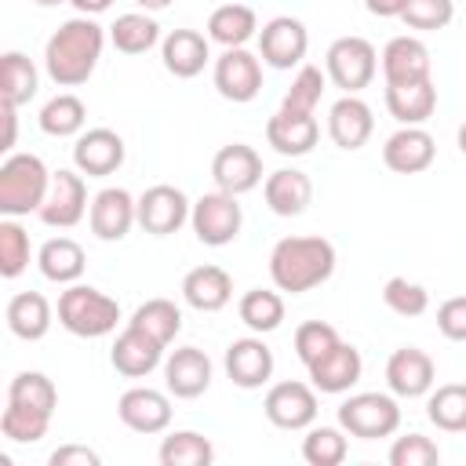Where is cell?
<instances>
[{"instance_id":"obj_52","label":"cell","mask_w":466,"mask_h":466,"mask_svg":"<svg viewBox=\"0 0 466 466\" xmlns=\"http://www.w3.org/2000/svg\"><path fill=\"white\" fill-rule=\"evenodd\" d=\"M364 4H368V11L379 15V18H400V11L408 7V0H364Z\"/></svg>"},{"instance_id":"obj_7","label":"cell","mask_w":466,"mask_h":466,"mask_svg":"<svg viewBox=\"0 0 466 466\" xmlns=\"http://www.w3.org/2000/svg\"><path fill=\"white\" fill-rule=\"evenodd\" d=\"M375 69H379L375 47L364 36H339L328 47V76L346 95H357L360 87H368L371 76H375Z\"/></svg>"},{"instance_id":"obj_35","label":"cell","mask_w":466,"mask_h":466,"mask_svg":"<svg viewBox=\"0 0 466 466\" xmlns=\"http://www.w3.org/2000/svg\"><path fill=\"white\" fill-rule=\"evenodd\" d=\"M109 36H113V47H116V51H124V55H146V51L157 44L160 25H157L149 15L127 11V15H120V18L113 22Z\"/></svg>"},{"instance_id":"obj_15","label":"cell","mask_w":466,"mask_h":466,"mask_svg":"<svg viewBox=\"0 0 466 466\" xmlns=\"http://www.w3.org/2000/svg\"><path fill=\"white\" fill-rule=\"evenodd\" d=\"M73 160L87 178H102L113 175L124 164V138L109 127H91L76 138L73 146Z\"/></svg>"},{"instance_id":"obj_30","label":"cell","mask_w":466,"mask_h":466,"mask_svg":"<svg viewBox=\"0 0 466 466\" xmlns=\"http://www.w3.org/2000/svg\"><path fill=\"white\" fill-rule=\"evenodd\" d=\"M7 328L25 339V342H36L47 335L51 328V306L40 291H18L11 302H7Z\"/></svg>"},{"instance_id":"obj_22","label":"cell","mask_w":466,"mask_h":466,"mask_svg":"<svg viewBox=\"0 0 466 466\" xmlns=\"http://www.w3.org/2000/svg\"><path fill=\"white\" fill-rule=\"evenodd\" d=\"M164 382H167V390H171L175 397H182V400L200 397V393L211 386V360H208V353L197 350V346L175 350V353L167 357V364H164Z\"/></svg>"},{"instance_id":"obj_24","label":"cell","mask_w":466,"mask_h":466,"mask_svg":"<svg viewBox=\"0 0 466 466\" xmlns=\"http://www.w3.org/2000/svg\"><path fill=\"white\" fill-rule=\"evenodd\" d=\"M266 138L277 153L284 157H302L317 146L320 138V124L313 113H288V109H277L266 124Z\"/></svg>"},{"instance_id":"obj_3","label":"cell","mask_w":466,"mask_h":466,"mask_svg":"<svg viewBox=\"0 0 466 466\" xmlns=\"http://www.w3.org/2000/svg\"><path fill=\"white\" fill-rule=\"evenodd\" d=\"M51 189V171L33 153H15L0 164V215L40 211Z\"/></svg>"},{"instance_id":"obj_6","label":"cell","mask_w":466,"mask_h":466,"mask_svg":"<svg viewBox=\"0 0 466 466\" xmlns=\"http://www.w3.org/2000/svg\"><path fill=\"white\" fill-rule=\"evenodd\" d=\"M189 218H193V233H197V240L208 244V248H222V244H229V240L240 233V222H244L237 197L226 193V189H218V193H204V197L193 204Z\"/></svg>"},{"instance_id":"obj_11","label":"cell","mask_w":466,"mask_h":466,"mask_svg":"<svg viewBox=\"0 0 466 466\" xmlns=\"http://www.w3.org/2000/svg\"><path fill=\"white\" fill-rule=\"evenodd\" d=\"M211 178H215L218 189L240 197V193H248V189H255L262 182V157L244 142H229V146H222L215 153Z\"/></svg>"},{"instance_id":"obj_21","label":"cell","mask_w":466,"mask_h":466,"mask_svg":"<svg viewBox=\"0 0 466 466\" xmlns=\"http://www.w3.org/2000/svg\"><path fill=\"white\" fill-rule=\"evenodd\" d=\"M386 382L397 397H422L433 386V360L419 346H400L386 360Z\"/></svg>"},{"instance_id":"obj_26","label":"cell","mask_w":466,"mask_h":466,"mask_svg":"<svg viewBox=\"0 0 466 466\" xmlns=\"http://www.w3.org/2000/svg\"><path fill=\"white\" fill-rule=\"evenodd\" d=\"M262 193H266V204H269L273 215L291 218V215H302V211L309 208V200H313V182H309L306 171L280 167V171L266 175Z\"/></svg>"},{"instance_id":"obj_47","label":"cell","mask_w":466,"mask_h":466,"mask_svg":"<svg viewBox=\"0 0 466 466\" xmlns=\"http://www.w3.org/2000/svg\"><path fill=\"white\" fill-rule=\"evenodd\" d=\"M451 18H455V0H408V7L400 11V22L422 33L444 29Z\"/></svg>"},{"instance_id":"obj_23","label":"cell","mask_w":466,"mask_h":466,"mask_svg":"<svg viewBox=\"0 0 466 466\" xmlns=\"http://www.w3.org/2000/svg\"><path fill=\"white\" fill-rule=\"evenodd\" d=\"M371 131H375V116H371L368 102H360L357 95H346V98H339L331 106V113H328V135H331V142L339 149H350V153L360 149L371 138Z\"/></svg>"},{"instance_id":"obj_34","label":"cell","mask_w":466,"mask_h":466,"mask_svg":"<svg viewBox=\"0 0 466 466\" xmlns=\"http://www.w3.org/2000/svg\"><path fill=\"white\" fill-rule=\"evenodd\" d=\"M430 422L444 433H462L466 430V382H444L430 393Z\"/></svg>"},{"instance_id":"obj_20","label":"cell","mask_w":466,"mask_h":466,"mask_svg":"<svg viewBox=\"0 0 466 466\" xmlns=\"http://www.w3.org/2000/svg\"><path fill=\"white\" fill-rule=\"evenodd\" d=\"M226 375L240 390H258L273 375V353L262 339H237L226 350Z\"/></svg>"},{"instance_id":"obj_31","label":"cell","mask_w":466,"mask_h":466,"mask_svg":"<svg viewBox=\"0 0 466 466\" xmlns=\"http://www.w3.org/2000/svg\"><path fill=\"white\" fill-rule=\"evenodd\" d=\"M258 29V18L248 4H222L208 18V36L222 47H244Z\"/></svg>"},{"instance_id":"obj_29","label":"cell","mask_w":466,"mask_h":466,"mask_svg":"<svg viewBox=\"0 0 466 466\" xmlns=\"http://www.w3.org/2000/svg\"><path fill=\"white\" fill-rule=\"evenodd\" d=\"M160 55H164V69L167 73H175L178 80H189L208 62V40L197 29H171L164 47H160Z\"/></svg>"},{"instance_id":"obj_53","label":"cell","mask_w":466,"mask_h":466,"mask_svg":"<svg viewBox=\"0 0 466 466\" xmlns=\"http://www.w3.org/2000/svg\"><path fill=\"white\" fill-rule=\"evenodd\" d=\"M69 4H73L80 15H98V11H106L113 0H69Z\"/></svg>"},{"instance_id":"obj_33","label":"cell","mask_w":466,"mask_h":466,"mask_svg":"<svg viewBox=\"0 0 466 466\" xmlns=\"http://www.w3.org/2000/svg\"><path fill=\"white\" fill-rule=\"evenodd\" d=\"M36 95V66L22 51L0 55V98L11 106H25Z\"/></svg>"},{"instance_id":"obj_55","label":"cell","mask_w":466,"mask_h":466,"mask_svg":"<svg viewBox=\"0 0 466 466\" xmlns=\"http://www.w3.org/2000/svg\"><path fill=\"white\" fill-rule=\"evenodd\" d=\"M40 7H58V4H69V0H36Z\"/></svg>"},{"instance_id":"obj_8","label":"cell","mask_w":466,"mask_h":466,"mask_svg":"<svg viewBox=\"0 0 466 466\" xmlns=\"http://www.w3.org/2000/svg\"><path fill=\"white\" fill-rule=\"evenodd\" d=\"M306 47H309V33L299 18L291 15H277L262 25L258 33V55L262 62H269L273 69H291L306 58Z\"/></svg>"},{"instance_id":"obj_19","label":"cell","mask_w":466,"mask_h":466,"mask_svg":"<svg viewBox=\"0 0 466 466\" xmlns=\"http://www.w3.org/2000/svg\"><path fill=\"white\" fill-rule=\"evenodd\" d=\"M160 353H164V342H157L149 331L127 324V328L116 335L109 360H113V368H116L120 375L142 379V375H149V371L160 364Z\"/></svg>"},{"instance_id":"obj_17","label":"cell","mask_w":466,"mask_h":466,"mask_svg":"<svg viewBox=\"0 0 466 466\" xmlns=\"http://www.w3.org/2000/svg\"><path fill=\"white\" fill-rule=\"evenodd\" d=\"M116 415L135 433H160L171 422V400L160 390L135 386L116 400Z\"/></svg>"},{"instance_id":"obj_46","label":"cell","mask_w":466,"mask_h":466,"mask_svg":"<svg viewBox=\"0 0 466 466\" xmlns=\"http://www.w3.org/2000/svg\"><path fill=\"white\" fill-rule=\"evenodd\" d=\"M342 339H339V331L328 324V320H306V324H299V331H295V353H299V360L302 364H313V360H320L328 350H335Z\"/></svg>"},{"instance_id":"obj_54","label":"cell","mask_w":466,"mask_h":466,"mask_svg":"<svg viewBox=\"0 0 466 466\" xmlns=\"http://www.w3.org/2000/svg\"><path fill=\"white\" fill-rule=\"evenodd\" d=\"M138 4H142L146 11H164V7L171 4V0H138Z\"/></svg>"},{"instance_id":"obj_36","label":"cell","mask_w":466,"mask_h":466,"mask_svg":"<svg viewBox=\"0 0 466 466\" xmlns=\"http://www.w3.org/2000/svg\"><path fill=\"white\" fill-rule=\"evenodd\" d=\"M237 313H240V320H244L251 331L266 335V331L280 328V320H284V299H280L277 291L251 288V291H244V299H240Z\"/></svg>"},{"instance_id":"obj_32","label":"cell","mask_w":466,"mask_h":466,"mask_svg":"<svg viewBox=\"0 0 466 466\" xmlns=\"http://www.w3.org/2000/svg\"><path fill=\"white\" fill-rule=\"evenodd\" d=\"M84 262H87L84 248L76 240H69V237H55V240H47L40 248V273L47 280H55V284L76 280L84 273Z\"/></svg>"},{"instance_id":"obj_45","label":"cell","mask_w":466,"mask_h":466,"mask_svg":"<svg viewBox=\"0 0 466 466\" xmlns=\"http://www.w3.org/2000/svg\"><path fill=\"white\" fill-rule=\"evenodd\" d=\"M320 95H324V73L317 66H302L299 76L291 80L280 109H288V113H313L317 102H320Z\"/></svg>"},{"instance_id":"obj_1","label":"cell","mask_w":466,"mask_h":466,"mask_svg":"<svg viewBox=\"0 0 466 466\" xmlns=\"http://www.w3.org/2000/svg\"><path fill=\"white\" fill-rule=\"evenodd\" d=\"M98 55H102V25H95L87 15H80V18L62 22L51 33L44 62L58 87H76L95 73Z\"/></svg>"},{"instance_id":"obj_37","label":"cell","mask_w":466,"mask_h":466,"mask_svg":"<svg viewBox=\"0 0 466 466\" xmlns=\"http://www.w3.org/2000/svg\"><path fill=\"white\" fill-rule=\"evenodd\" d=\"M47 426H51V411L29 408V404H15V400H7V408L0 415V433L7 441H18V444L40 441L47 433Z\"/></svg>"},{"instance_id":"obj_28","label":"cell","mask_w":466,"mask_h":466,"mask_svg":"<svg viewBox=\"0 0 466 466\" xmlns=\"http://www.w3.org/2000/svg\"><path fill=\"white\" fill-rule=\"evenodd\" d=\"M386 109L393 120L408 124H422L433 116L437 109V87L433 80H411V84H386Z\"/></svg>"},{"instance_id":"obj_4","label":"cell","mask_w":466,"mask_h":466,"mask_svg":"<svg viewBox=\"0 0 466 466\" xmlns=\"http://www.w3.org/2000/svg\"><path fill=\"white\" fill-rule=\"evenodd\" d=\"M116 320H120L116 299H109L106 291H98L91 284H73L58 299V324L69 335L98 339V335H109L116 328Z\"/></svg>"},{"instance_id":"obj_2","label":"cell","mask_w":466,"mask_h":466,"mask_svg":"<svg viewBox=\"0 0 466 466\" xmlns=\"http://www.w3.org/2000/svg\"><path fill=\"white\" fill-rule=\"evenodd\" d=\"M335 273V248L324 237H284L269 255V277L280 291L302 295Z\"/></svg>"},{"instance_id":"obj_39","label":"cell","mask_w":466,"mask_h":466,"mask_svg":"<svg viewBox=\"0 0 466 466\" xmlns=\"http://www.w3.org/2000/svg\"><path fill=\"white\" fill-rule=\"evenodd\" d=\"M211 459H215L211 441L200 437V433H193V430L171 433L160 444V462L164 466H211Z\"/></svg>"},{"instance_id":"obj_49","label":"cell","mask_w":466,"mask_h":466,"mask_svg":"<svg viewBox=\"0 0 466 466\" xmlns=\"http://www.w3.org/2000/svg\"><path fill=\"white\" fill-rule=\"evenodd\" d=\"M437 328L444 339L451 342H466V295H455V299H444L441 309H437Z\"/></svg>"},{"instance_id":"obj_56","label":"cell","mask_w":466,"mask_h":466,"mask_svg":"<svg viewBox=\"0 0 466 466\" xmlns=\"http://www.w3.org/2000/svg\"><path fill=\"white\" fill-rule=\"evenodd\" d=\"M459 149H462V153H466V124H462V127H459Z\"/></svg>"},{"instance_id":"obj_38","label":"cell","mask_w":466,"mask_h":466,"mask_svg":"<svg viewBox=\"0 0 466 466\" xmlns=\"http://www.w3.org/2000/svg\"><path fill=\"white\" fill-rule=\"evenodd\" d=\"M127 324L149 331L157 342L167 346V342L178 335V328H182V313H178V306H175L171 299H149V302H142V306L135 309V317H131Z\"/></svg>"},{"instance_id":"obj_12","label":"cell","mask_w":466,"mask_h":466,"mask_svg":"<svg viewBox=\"0 0 466 466\" xmlns=\"http://www.w3.org/2000/svg\"><path fill=\"white\" fill-rule=\"evenodd\" d=\"M215 87L229 102H251L262 87V66L244 47H226V55L215 62Z\"/></svg>"},{"instance_id":"obj_41","label":"cell","mask_w":466,"mask_h":466,"mask_svg":"<svg viewBox=\"0 0 466 466\" xmlns=\"http://www.w3.org/2000/svg\"><path fill=\"white\" fill-rule=\"evenodd\" d=\"M7 400L15 404H29V408H44V411H55L58 404V390L55 382L44 375V371H18L7 386Z\"/></svg>"},{"instance_id":"obj_40","label":"cell","mask_w":466,"mask_h":466,"mask_svg":"<svg viewBox=\"0 0 466 466\" xmlns=\"http://www.w3.org/2000/svg\"><path fill=\"white\" fill-rule=\"evenodd\" d=\"M84 120H87V106L76 98V95H55L47 106H44V113H40V127L47 131V135H55V138H69V135H76L80 127H84Z\"/></svg>"},{"instance_id":"obj_50","label":"cell","mask_w":466,"mask_h":466,"mask_svg":"<svg viewBox=\"0 0 466 466\" xmlns=\"http://www.w3.org/2000/svg\"><path fill=\"white\" fill-rule=\"evenodd\" d=\"M47 462H51V466H102L98 451L80 448V444H66V448H58V451H51Z\"/></svg>"},{"instance_id":"obj_16","label":"cell","mask_w":466,"mask_h":466,"mask_svg":"<svg viewBox=\"0 0 466 466\" xmlns=\"http://www.w3.org/2000/svg\"><path fill=\"white\" fill-rule=\"evenodd\" d=\"M306 371H309L313 390H320V393H346V390L360 379L364 360H360V350H357V346L339 342V346L328 350L320 360L306 364Z\"/></svg>"},{"instance_id":"obj_51","label":"cell","mask_w":466,"mask_h":466,"mask_svg":"<svg viewBox=\"0 0 466 466\" xmlns=\"http://www.w3.org/2000/svg\"><path fill=\"white\" fill-rule=\"evenodd\" d=\"M15 109H18V106H11V102L0 98V149H4V153L15 146V131H18V116H15Z\"/></svg>"},{"instance_id":"obj_13","label":"cell","mask_w":466,"mask_h":466,"mask_svg":"<svg viewBox=\"0 0 466 466\" xmlns=\"http://www.w3.org/2000/svg\"><path fill=\"white\" fill-rule=\"evenodd\" d=\"M433 157H437V142H433V135L422 131L419 124L400 127V131L390 135L386 146H382V164H386L390 171H397V175H419V171H426V167L433 164Z\"/></svg>"},{"instance_id":"obj_14","label":"cell","mask_w":466,"mask_h":466,"mask_svg":"<svg viewBox=\"0 0 466 466\" xmlns=\"http://www.w3.org/2000/svg\"><path fill=\"white\" fill-rule=\"evenodd\" d=\"M84 208H87V186L80 175L73 171H55L51 175V189L40 204V218L47 226H58V229H69L84 218Z\"/></svg>"},{"instance_id":"obj_5","label":"cell","mask_w":466,"mask_h":466,"mask_svg":"<svg viewBox=\"0 0 466 466\" xmlns=\"http://www.w3.org/2000/svg\"><path fill=\"white\" fill-rule=\"evenodd\" d=\"M339 426L350 437L379 441V437H390L400 426V408L386 393H357V397L339 404Z\"/></svg>"},{"instance_id":"obj_44","label":"cell","mask_w":466,"mask_h":466,"mask_svg":"<svg viewBox=\"0 0 466 466\" xmlns=\"http://www.w3.org/2000/svg\"><path fill=\"white\" fill-rule=\"evenodd\" d=\"M25 266H29V237H25V229L18 222L4 218L0 222V277L11 280Z\"/></svg>"},{"instance_id":"obj_9","label":"cell","mask_w":466,"mask_h":466,"mask_svg":"<svg viewBox=\"0 0 466 466\" xmlns=\"http://www.w3.org/2000/svg\"><path fill=\"white\" fill-rule=\"evenodd\" d=\"M135 211H138V226H142L146 233L167 237V233H175V229L189 218V200H186V193H182L178 186L160 182V186H149V189L138 197Z\"/></svg>"},{"instance_id":"obj_43","label":"cell","mask_w":466,"mask_h":466,"mask_svg":"<svg viewBox=\"0 0 466 466\" xmlns=\"http://www.w3.org/2000/svg\"><path fill=\"white\" fill-rule=\"evenodd\" d=\"M302 459L309 466H339L346 459V437L335 426H313L302 441Z\"/></svg>"},{"instance_id":"obj_48","label":"cell","mask_w":466,"mask_h":466,"mask_svg":"<svg viewBox=\"0 0 466 466\" xmlns=\"http://www.w3.org/2000/svg\"><path fill=\"white\" fill-rule=\"evenodd\" d=\"M390 462L393 466H437L441 462V451L430 437L422 433H408V437H397L393 448H390Z\"/></svg>"},{"instance_id":"obj_10","label":"cell","mask_w":466,"mask_h":466,"mask_svg":"<svg viewBox=\"0 0 466 466\" xmlns=\"http://www.w3.org/2000/svg\"><path fill=\"white\" fill-rule=\"evenodd\" d=\"M266 419L277 426V430H302L317 419V393L313 386L306 382H277L269 386L266 393Z\"/></svg>"},{"instance_id":"obj_42","label":"cell","mask_w":466,"mask_h":466,"mask_svg":"<svg viewBox=\"0 0 466 466\" xmlns=\"http://www.w3.org/2000/svg\"><path fill=\"white\" fill-rule=\"evenodd\" d=\"M382 302L397 313V317H422L430 306V291L408 277H390L382 284Z\"/></svg>"},{"instance_id":"obj_27","label":"cell","mask_w":466,"mask_h":466,"mask_svg":"<svg viewBox=\"0 0 466 466\" xmlns=\"http://www.w3.org/2000/svg\"><path fill=\"white\" fill-rule=\"evenodd\" d=\"M182 299L200 313H215L233 299V280L222 266H197L182 277Z\"/></svg>"},{"instance_id":"obj_18","label":"cell","mask_w":466,"mask_h":466,"mask_svg":"<svg viewBox=\"0 0 466 466\" xmlns=\"http://www.w3.org/2000/svg\"><path fill=\"white\" fill-rule=\"evenodd\" d=\"M135 204H138V200H131V193L120 189V186L102 189V193L91 200V215H87V218H91V233H95L98 240H120V237H127L131 222H138Z\"/></svg>"},{"instance_id":"obj_25","label":"cell","mask_w":466,"mask_h":466,"mask_svg":"<svg viewBox=\"0 0 466 466\" xmlns=\"http://www.w3.org/2000/svg\"><path fill=\"white\" fill-rule=\"evenodd\" d=\"M382 76L386 84H411L430 76V47L419 36H393L382 47Z\"/></svg>"}]
</instances>
